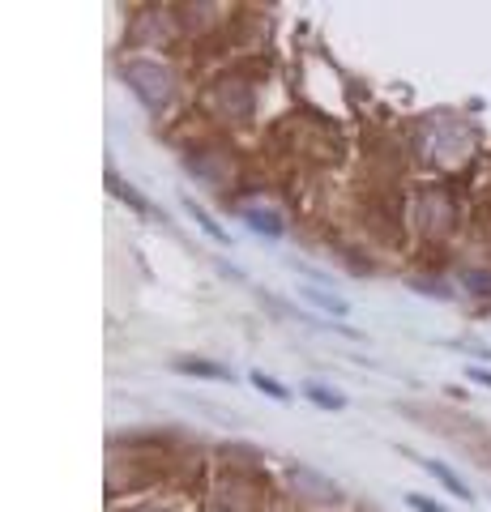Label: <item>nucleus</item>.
I'll return each instance as SVG.
<instances>
[{"instance_id": "obj_6", "label": "nucleus", "mask_w": 491, "mask_h": 512, "mask_svg": "<svg viewBox=\"0 0 491 512\" xmlns=\"http://www.w3.org/2000/svg\"><path fill=\"white\" fill-rule=\"evenodd\" d=\"M304 295H308L312 303H321V308H325V312H338V316L346 312V303H342V299H329V295H321V291H304Z\"/></svg>"}, {"instance_id": "obj_4", "label": "nucleus", "mask_w": 491, "mask_h": 512, "mask_svg": "<svg viewBox=\"0 0 491 512\" xmlns=\"http://www.w3.org/2000/svg\"><path fill=\"white\" fill-rule=\"evenodd\" d=\"M304 393L312 397V402H316V406H334V410L342 406V397H338V393H329V389H321V384H308V389H304Z\"/></svg>"}, {"instance_id": "obj_5", "label": "nucleus", "mask_w": 491, "mask_h": 512, "mask_svg": "<svg viewBox=\"0 0 491 512\" xmlns=\"http://www.w3.org/2000/svg\"><path fill=\"white\" fill-rule=\"evenodd\" d=\"M252 384H257V389H265L269 397H278V402H282V397H291V393H287V389H282V384H278V380H265L261 372H252Z\"/></svg>"}, {"instance_id": "obj_3", "label": "nucleus", "mask_w": 491, "mask_h": 512, "mask_svg": "<svg viewBox=\"0 0 491 512\" xmlns=\"http://www.w3.org/2000/svg\"><path fill=\"white\" fill-rule=\"evenodd\" d=\"M244 218H252V227H257V231H269V235L282 231L278 227V214H269V210H248V205H244Z\"/></svg>"}, {"instance_id": "obj_1", "label": "nucleus", "mask_w": 491, "mask_h": 512, "mask_svg": "<svg viewBox=\"0 0 491 512\" xmlns=\"http://www.w3.org/2000/svg\"><path fill=\"white\" fill-rule=\"evenodd\" d=\"M124 77L133 82L137 99L150 103V107H163L171 99V73L163 69V64H146V60H133L129 69H124Z\"/></svg>"}, {"instance_id": "obj_2", "label": "nucleus", "mask_w": 491, "mask_h": 512, "mask_svg": "<svg viewBox=\"0 0 491 512\" xmlns=\"http://www.w3.org/2000/svg\"><path fill=\"white\" fill-rule=\"evenodd\" d=\"M423 470H427V474H436V478H440V483H445V487H449V491L457 495V500H470V491H466V483H462V478H457V474H453L449 466H440V461H423Z\"/></svg>"}]
</instances>
